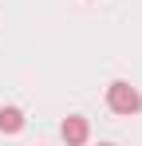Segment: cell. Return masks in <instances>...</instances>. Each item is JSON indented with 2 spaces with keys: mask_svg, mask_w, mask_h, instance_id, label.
Returning a JSON list of instances; mask_svg holds the SVG:
<instances>
[{
  "mask_svg": "<svg viewBox=\"0 0 142 146\" xmlns=\"http://www.w3.org/2000/svg\"><path fill=\"white\" fill-rule=\"evenodd\" d=\"M99 146H115V142H99Z\"/></svg>",
  "mask_w": 142,
  "mask_h": 146,
  "instance_id": "277c9868",
  "label": "cell"
},
{
  "mask_svg": "<svg viewBox=\"0 0 142 146\" xmlns=\"http://www.w3.org/2000/svg\"><path fill=\"white\" fill-rule=\"evenodd\" d=\"M107 107H111L115 115H138L142 111V95L126 83V79H115V83L107 87Z\"/></svg>",
  "mask_w": 142,
  "mask_h": 146,
  "instance_id": "6da1fadb",
  "label": "cell"
},
{
  "mask_svg": "<svg viewBox=\"0 0 142 146\" xmlns=\"http://www.w3.org/2000/svg\"><path fill=\"white\" fill-rule=\"evenodd\" d=\"M59 134H63V142H67V146H83V142H87V134H91V126H87L83 115H71V119H63Z\"/></svg>",
  "mask_w": 142,
  "mask_h": 146,
  "instance_id": "7a4b0ae2",
  "label": "cell"
},
{
  "mask_svg": "<svg viewBox=\"0 0 142 146\" xmlns=\"http://www.w3.org/2000/svg\"><path fill=\"white\" fill-rule=\"evenodd\" d=\"M0 130L4 134H20L24 130V111L20 107H0Z\"/></svg>",
  "mask_w": 142,
  "mask_h": 146,
  "instance_id": "3957f363",
  "label": "cell"
}]
</instances>
